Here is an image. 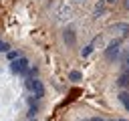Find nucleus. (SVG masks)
<instances>
[{"label": "nucleus", "mask_w": 129, "mask_h": 121, "mask_svg": "<svg viewBox=\"0 0 129 121\" xmlns=\"http://www.w3.org/2000/svg\"><path fill=\"white\" fill-rule=\"evenodd\" d=\"M10 69L14 71V73H28V60L24 58V56H18L16 60H12V65H10Z\"/></svg>", "instance_id": "obj_1"}, {"label": "nucleus", "mask_w": 129, "mask_h": 121, "mask_svg": "<svg viewBox=\"0 0 129 121\" xmlns=\"http://www.w3.org/2000/svg\"><path fill=\"white\" fill-rule=\"evenodd\" d=\"M91 121H103V119H99V117H93V119H91Z\"/></svg>", "instance_id": "obj_13"}, {"label": "nucleus", "mask_w": 129, "mask_h": 121, "mask_svg": "<svg viewBox=\"0 0 129 121\" xmlns=\"http://www.w3.org/2000/svg\"><path fill=\"white\" fill-rule=\"evenodd\" d=\"M91 50H93V44H89V46H85V50H83L81 54H83V56H87V54H89Z\"/></svg>", "instance_id": "obj_10"}, {"label": "nucleus", "mask_w": 129, "mask_h": 121, "mask_svg": "<svg viewBox=\"0 0 129 121\" xmlns=\"http://www.w3.org/2000/svg\"><path fill=\"white\" fill-rule=\"evenodd\" d=\"M30 121H32V119H30Z\"/></svg>", "instance_id": "obj_19"}, {"label": "nucleus", "mask_w": 129, "mask_h": 121, "mask_svg": "<svg viewBox=\"0 0 129 121\" xmlns=\"http://www.w3.org/2000/svg\"><path fill=\"white\" fill-rule=\"evenodd\" d=\"M107 2H109V4H113V2H115V0H107Z\"/></svg>", "instance_id": "obj_15"}, {"label": "nucleus", "mask_w": 129, "mask_h": 121, "mask_svg": "<svg viewBox=\"0 0 129 121\" xmlns=\"http://www.w3.org/2000/svg\"><path fill=\"white\" fill-rule=\"evenodd\" d=\"M125 6H127V8H129V0H125Z\"/></svg>", "instance_id": "obj_14"}, {"label": "nucleus", "mask_w": 129, "mask_h": 121, "mask_svg": "<svg viewBox=\"0 0 129 121\" xmlns=\"http://www.w3.org/2000/svg\"><path fill=\"white\" fill-rule=\"evenodd\" d=\"M127 67H129V58H127Z\"/></svg>", "instance_id": "obj_17"}, {"label": "nucleus", "mask_w": 129, "mask_h": 121, "mask_svg": "<svg viewBox=\"0 0 129 121\" xmlns=\"http://www.w3.org/2000/svg\"><path fill=\"white\" fill-rule=\"evenodd\" d=\"M85 121H91V119H85Z\"/></svg>", "instance_id": "obj_18"}, {"label": "nucleus", "mask_w": 129, "mask_h": 121, "mask_svg": "<svg viewBox=\"0 0 129 121\" xmlns=\"http://www.w3.org/2000/svg\"><path fill=\"white\" fill-rule=\"evenodd\" d=\"M8 50H10L8 42H0V52H8Z\"/></svg>", "instance_id": "obj_8"}, {"label": "nucleus", "mask_w": 129, "mask_h": 121, "mask_svg": "<svg viewBox=\"0 0 129 121\" xmlns=\"http://www.w3.org/2000/svg\"><path fill=\"white\" fill-rule=\"evenodd\" d=\"M119 85H121V87H127V85H129V69L121 73V77H119Z\"/></svg>", "instance_id": "obj_5"}, {"label": "nucleus", "mask_w": 129, "mask_h": 121, "mask_svg": "<svg viewBox=\"0 0 129 121\" xmlns=\"http://www.w3.org/2000/svg\"><path fill=\"white\" fill-rule=\"evenodd\" d=\"M113 121H115V119H113ZM117 121H125V119H117Z\"/></svg>", "instance_id": "obj_16"}, {"label": "nucleus", "mask_w": 129, "mask_h": 121, "mask_svg": "<svg viewBox=\"0 0 129 121\" xmlns=\"http://www.w3.org/2000/svg\"><path fill=\"white\" fill-rule=\"evenodd\" d=\"M117 54H119V40H115V42H111V44H109V48H107L105 56H107L109 60H113Z\"/></svg>", "instance_id": "obj_3"}, {"label": "nucleus", "mask_w": 129, "mask_h": 121, "mask_svg": "<svg viewBox=\"0 0 129 121\" xmlns=\"http://www.w3.org/2000/svg\"><path fill=\"white\" fill-rule=\"evenodd\" d=\"M30 89H32V93H34L36 99H40V97L44 95V87H42V83H40L38 79H34V81L30 83Z\"/></svg>", "instance_id": "obj_2"}, {"label": "nucleus", "mask_w": 129, "mask_h": 121, "mask_svg": "<svg viewBox=\"0 0 129 121\" xmlns=\"http://www.w3.org/2000/svg\"><path fill=\"white\" fill-rule=\"evenodd\" d=\"M34 113H36V105H32V107H30V113H28V117H32Z\"/></svg>", "instance_id": "obj_12"}, {"label": "nucleus", "mask_w": 129, "mask_h": 121, "mask_svg": "<svg viewBox=\"0 0 129 121\" xmlns=\"http://www.w3.org/2000/svg\"><path fill=\"white\" fill-rule=\"evenodd\" d=\"M113 28H115V30H121L123 36H129V24H125V22H117Z\"/></svg>", "instance_id": "obj_4"}, {"label": "nucleus", "mask_w": 129, "mask_h": 121, "mask_svg": "<svg viewBox=\"0 0 129 121\" xmlns=\"http://www.w3.org/2000/svg\"><path fill=\"white\" fill-rule=\"evenodd\" d=\"M119 99H121V103L125 105V109L129 111V95H127V93H121V95H119Z\"/></svg>", "instance_id": "obj_6"}, {"label": "nucleus", "mask_w": 129, "mask_h": 121, "mask_svg": "<svg viewBox=\"0 0 129 121\" xmlns=\"http://www.w3.org/2000/svg\"><path fill=\"white\" fill-rule=\"evenodd\" d=\"M64 40H69V42H75V36H73V34H71V32H69V34H67V32H64Z\"/></svg>", "instance_id": "obj_11"}, {"label": "nucleus", "mask_w": 129, "mask_h": 121, "mask_svg": "<svg viewBox=\"0 0 129 121\" xmlns=\"http://www.w3.org/2000/svg\"><path fill=\"white\" fill-rule=\"evenodd\" d=\"M8 58H10V60H16V58H18V52H16V50H10V52H8Z\"/></svg>", "instance_id": "obj_9"}, {"label": "nucleus", "mask_w": 129, "mask_h": 121, "mask_svg": "<svg viewBox=\"0 0 129 121\" xmlns=\"http://www.w3.org/2000/svg\"><path fill=\"white\" fill-rule=\"evenodd\" d=\"M81 77H83V75H81L79 71H71V75H69L71 81H81Z\"/></svg>", "instance_id": "obj_7"}]
</instances>
